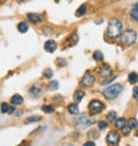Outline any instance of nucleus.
I'll list each match as a JSON object with an SVG mask.
<instances>
[{"label":"nucleus","mask_w":138,"mask_h":146,"mask_svg":"<svg viewBox=\"0 0 138 146\" xmlns=\"http://www.w3.org/2000/svg\"><path fill=\"white\" fill-rule=\"evenodd\" d=\"M133 97L138 101V86H135V88L133 89Z\"/></svg>","instance_id":"32"},{"label":"nucleus","mask_w":138,"mask_h":146,"mask_svg":"<svg viewBox=\"0 0 138 146\" xmlns=\"http://www.w3.org/2000/svg\"><path fill=\"white\" fill-rule=\"evenodd\" d=\"M85 146H94V142H86Z\"/></svg>","instance_id":"33"},{"label":"nucleus","mask_w":138,"mask_h":146,"mask_svg":"<svg viewBox=\"0 0 138 146\" xmlns=\"http://www.w3.org/2000/svg\"><path fill=\"white\" fill-rule=\"evenodd\" d=\"M119 141H121V137L117 131H109L106 135V143L107 145H111V146H115L118 145Z\"/></svg>","instance_id":"7"},{"label":"nucleus","mask_w":138,"mask_h":146,"mask_svg":"<svg viewBox=\"0 0 138 146\" xmlns=\"http://www.w3.org/2000/svg\"><path fill=\"white\" fill-rule=\"evenodd\" d=\"M38 121H41V117H29V118H27V121L25 122L27 123H31V122H38Z\"/></svg>","instance_id":"29"},{"label":"nucleus","mask_w":138,"mask_h":146,"mask_svg":"<svg viewBox=\"0 0 138 146\" xmlns=\"http://www.w3.org/2000/svg\"><path fill=\"white\" fill-rule=\"evenodd\" d=\"M77 41H78V35H77V33H72V35H70V37L68 38L69 45H76Z\"/></svg>","instance_id":"21"},{"label":"nucleus","mask_w":138,"mask_h":146,"mask_svg":"<svg viewBox=\"0 0 138 146\" xmlns=\"http://www.w3.org/2000/svg\"><path fill=\"white\" fill-rule=\"evenodd\" d=\"M42 111H44V113H53L54 109H53V106H50V105H44V106H42Z\"/></svg>","instance_id":"28"},{"label":"nucleus","mask_w":138,"mask_h":146,"mask_svg":"<svg viewBox=\"0 0 138 146\" xmlns=\"http://www.w3.org/2000/svg\"><path fill=\"white\" fill-rule=\"evenodd\" d=\"M44 49H45L48 53H53L54 50L57 49V42L54 41V40H48V41H45V44H44Z\"/></svg>","instance_id":"9"},{"label":"nucleus","mask_w":138,"mask_h":146,"mask_svg":"<svg viewBox=\"0 0 138 146\" xmlns=\"http://www.w3.org/2000/svg\"><path fill=\"white\" fill-rule=\"evenodd\" d=\"M122 85L121 84H113V85H109L107 88H105L102 90V96L106 98V100H115L117 97L121 94L122 92Z\"/></svg>","instance_id":"2"},{"label":"nucleus","mask_w":138,"mask_h":146,"mask_svg":"<svg viewBox=\"0 0 138 146\" xmlns=\"http://www.w3.org/2000/svg\"><path fill=\"white\" fill-rule=\"evenodd\" d=\"M111 72H113V69H111L110 65H104L100 69V76L104 77V78H106V77H109L111 74Z\"/></svg>","instance_id":"11"},{"label":"nucleus","mask_w":138,"mask_h":146,"mask_svg":"<svg viewBox=\"0 0 138 146\" xmlns=\"http://www.w3.org/2000/svg\"><path fill=\"white\" fill-rule=\"evenodd\" d=\"M130 17L135 21H138V1L131 7V11H130Z\"/></svg>","instance_id":"17"},{"label":"nucleus","mask_w":138,"mask_h":146,"mask_svg":"<svg viewBox=\"0 0 138 146\" xmlns=\"http://www.w3.org/2000/svg\"><path fill=\"white\" fill-rule=\"evenodd\" d=\"M119 37H121L119 38L121 45L130 46V45H133L135 42V40H137V33H135V31H133V29H126Z\"/></svg>","instance_id":"3"},{"label":"nucleus","mask_w":138,"mask_h":146,"mask_svg":"<svg viewBox=\"0 0 138 146\" xmlns=\"http://www.w3.org/2000/svg\"><path fill=\"white\" fill-rule=\"evenodd\" d=\"M42 94V88L38 86V85H32L29 88V96L33 97V98H38V97Z\"/></svg>","instance_id":"8"},{"label":"nucleus","mask_w":138,"mask_h":146,"mask_svg":"<svg viewBox=\"0 0 138 146\" xmlns=\"http://www.w3.org/2000/svg\"><path fill=\"white\" fill-rule=\"evenodd\" d=\"M127 80H129L130 84H135V82L138 81V74L135 72H131L130 74H129V78H127Z\"/></svg>","instance_id":"22"},{"label":"nucleus","mask_w":138,"mask_h":146,"mask_svg":"<svg viewBox=\"0 0 138 146\" xmlns=\"http://www.w3.org/2000/svg\"><path fill=\"white\" fill-rule=\"evenodd\" d=\"M11 104L13 105V106H20V105H23L24 104L23 97L20 96V94H13V96L11 97Z\"/></svg>","instance_id":"10"},{"label":"nucleus","mask_w":138,"mask_h":146,"mask_svg":"<svg viewBox=\"0 0 138 146\" xmlns=\"http://www.w3.org/2000/svg\"><path fill=\"white\" fill-rule=\"evenodd\" d=\"M126 126L129 130H133V129H137L138 127V121L137 118H130L129 121L126 122Z\"/></svg>","instance_id":"18"},{"label":"nucleus","mask_w":138,"mask_h":146,"mask_svg":"<svg viewBox=\"0 0 138 146\" xmlns=\"http://www.w3.org/2000/svg\"><path fill=\"white\" fill-rule=\"evenodd\" d=\"M97 125H98V129H100V130H104V129H106V127H107V122H106V121H98V123H97Z\"/></svg>","instance_id":"30"},{"label":"nucleus","mask_w":138,"mask_h":146,"mask_svg":"<svg viewBox=\"0 0 138 146\" xmlns=\"http://www.w3.org/2000/svg\"><path fill=\"white\" fill-rule=\"evenodd\" d=\"M68 111L70 113V114H78V113H80V109H78V105H77V102L69 104L68 105Z\"/></svg>","instance_id":"15"},{"label":"nucleus","mask_w":138,"mask_h":146,"mask_svg":"<svg viewBox=\"0 0 138 146\" xmlns=\"http://www.w3.org/2000/svg\"><path fill=\"white\" fill-rule=\"evenodd\" d=\"M9 104H7V102H1V106H0V111L1 113H8V110H9Z\"/></svg>","instance_id":"26"},{"label":"nucleus","mask_w":138,"mask_h":146,"mask_svg":"<svg viewBox=\"0 0 138 146\" xmlns=\"http://www.w3.org/2000/svg\"><path fill=\"white\" fill-rule=\"evenodd\" d=\"M94 82H96V76L90 72H86L82 76V78H81L80 86L81 88H92L93 85H94Z\"/></svg>","instance_id":"5"},{"label":"nucleus","mask_w":138,"mask_h":146,"mask_svg":"<svg viewBox=\"0 0 138 146\" xmlns=\"http://www.w3.org/2000/svg\"><path fill=\"white\" fill-rule=\"evenodd\" d=\"M48 88H49V90H56V89L58 88V81L52 80L49 82V85H48Z\"/></svg>","instance_id":"25"},{"label":"nucleus","mask_w":138,"mask_h":146,"mask_svg":"<svg viewBox=\"0 0 138 146\" xmlns=\"http://www.w3.org/2000/svg\"><path fill=\"white\" fill-rule=\"evenodd\" d=\"M42 32H44V35L45 36H52L54 33L53 28H50V27H44L42 28Z\"/></svg>","instance_id":"24"},{"label":"nucleus","mask_w":138,"mask_h":146,"mask_svg":"<svg viewBox=\"0 0 138 146\" xmlns=\"http://www.w3.org/2000/svg\"><path fill=\"white\" fill-rule=\"evenodd\" d=\"M89 137H92L93 139H96L97 137H98V131L97 130H90L89 131Z\"/></svg>","instance_id":"31"},{"label":"nucleus","mask_w":138,"mask_h":146,"mask_svg":"<svg viewBox=\"0 0 138 146\" xmlns=\"http://www.w3.org/2000/svg\"><path fill=\"white\" fill-rule=\"evenodd\" d=\"M73 123H74V127L81 130V129H86L89 127V125L92 123V119L89 118V115L86 113H81L80 115H77L76 118L73 119Z\"/></svg>","instance_id":"4"},{"label":"nucleus","mask_w":138,"mask_h":146,"mask_svg":"<svg viewBox=\"0 0 138 146\" xmlns=\"http://www.w3.org/2000/svg\"><path fill=\"white\" fill-rule=\"evenodd\" d=\"M84 96H85L84 90L82 89H77L76 92L73 93V100H74V102H80V101H82Z\"/></svg>","instance_id":"13"},{"label":"nucleus","mask_w":138,"mask_h":146,"mask_svg":"<svg viewBox=\"0 0 138 146\" xmlns=\"http://www.w3.org/2000/svg\"><path fill=\"white\" fill-rule=\"evenodd\" d=\"M114 123H115V127H117L118 130H122V129H125V127H126V118L119 117V118H117L114 121Z\"/></svg>","instance_id":"14"},{"label":"nucleus","mask_w":138,"mask_h":146,"mask_svg":"<svg viewBox=\"0 0 138 146\" xmlns=\"http://www.w3.org/2000/svg\"><path fill=\"white\" fill-rule=\"evenodd\" d=\"M86 9H88V5H86V4H82V5H81V7L76 11V16H77V17L84 16L85 13H86Z\"/></svg>","instance_id":"19"},{"label":"nucleus","mask_w":138,"mask_h":146,"mask_svg":"<svg viewBox=\"0 0 138 146\" xmlns=\"http://www.w3.org/2000/svg\"><path fill=\"white\" fill-rule=\"evenodd\" d=\"M52 76H53V70L52 69H45L44 73H42V77H44V78H50Z\"/></svg>","instance_id":"27"},{"label":"nucleus","mask_w":138,"mask_h":146,"mask_svg":"<svg viewBox=\"0 0 138 146\" xmlns=\"http://www.w3.org/2000/svg\"><path fill=\"white\" fill-rule=\"evenodd\" d=\"M88 108H89V111L92 113V114H98V113H101V111L104 110V104L101 102V101H98V100H93V101H90L89 102V105H88Z\"/></svg>","instance_id":"6"},{"label":"nucleus","mask_w":138,"mask_h":146,"mask_svg":"<svg viewBox=\"0 0 138 146\" xmlns=\"http://www.w3.org/2000/svg\"><path fill=\"white\" fill-rule=\"evenodd\" d=\"M106 119L109 121V122H114L115 119H117V114H115V111H110V113H107Z\"/></svg>","instance_id":"23"},{"label":"nucleus","mask_w":138,"mask_h":146,"mask_svg":"<svg viewBox=\"0 0 138 146\" xmlns=\"http://www.w3.org/2000/svg\"><path fill=\"white\" fill-rule=\"evenodd\" d=\"M122 31H123V24L121 20L117 19V17H113V19L109 20L107 29H106L107 38H111V40L118 38L119 36L122 35Z\"/></svg>","instance_id":"1"},{"label":"nucleus","mask_w":138,"mask_h":146,"mask_svg":"<svg viewBox=\"0 0 138 146\" xmlns=\"http://www.w3.org/2000/svg\"><path fill=\"white\" fill-rule=\"evenodd\" d=\"M93 58H94V61L97 62H100L104 60V53L101 52V50H94L93 52Z\"/></svg>","instance_id":"20"},{"label":"nucleus","mask_w":138,"mask_h":146,"mask_svg":"<svg viewBox=\"0 0 138 146\" xmlns=\"http://www.w3.org/2000/svg\"><path fill=\"white\" fill-rule=\"evenodd\" d=\"M28 29H29V25H28L27 23H24V21H20V23L17 24V31H19L20 33H27Z\"/></svg>","instance_id":"16"},{"label":"nucleus","mask_w":138,"mask_h":146,"mask_svg":"<svg viewBox=\"0 0 138 146\" xmlns=\"http://www.w3.org/2000/svg\"><path fill=\"white\" fill-rule=\"evenodd\" d=\"M27 17H28V20H29L31 23H34V24L42 21V16L40 15V13H28Z\"/></svg>","instance_id":"12"}]
</instances>
